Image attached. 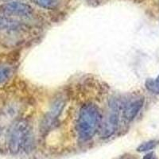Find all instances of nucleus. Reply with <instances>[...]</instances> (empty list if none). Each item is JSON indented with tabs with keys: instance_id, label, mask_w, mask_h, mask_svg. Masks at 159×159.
<instances>
[{
	"instance_id": "nucleus-8",
	"label": "nucleus",
	"mask_w": 159,
	"mask_h": 159,
	"mask_svg": "<svg viewBox=\"0 0 159 159\" xmlns=\"http://www.w3.org/2000/svg\"><path fill=\"white\" fill-rule=\"evenodd\" d=\"M22 24L18 21L7 16H0V30H16L21 28Z\"/></svg>"
},
{
	"instance_id": "nucleus-10",
	"label": "nucleus",
	"mask_w": 159,
	"mask_h": 159,
	"mask_svg": "<svg viewBox=\"0 0 159 159\" xmlns=\"http://www.w3.org/2000/svg\"><path fill=\"white\" fill-rule=\"evenodd\" d=\"M13 74V69L9 65H0V84L6 82Z\"/></svg>"
},
{
	"instance_id": "nucleus-12",
	"label": "nucleus",
	"mask_w": 159,
	"mask_h": 159,
	"mask_svg": "<svg viewBox=\"0 0 159 159\" xmlns=\"http://www.w3.org/2000/svg\"><path fill=\"white\" fill-rule=\"evenodd\" d=\"M158 144L159 140H157V139H153V140L145 142V143H142V144L138 147L137 151L140 152V153H142V152L150 151V150L155 148Z\"/></svg>"
},
{
	"instance_id": "nucleus-5",
	"label": "nucleus",
	"mask_w": 159,
	"mask_h": 159,
	"mask_svg": "<svg viewBox=\"0 0 159 159\" xmlns=\"http://www.w3.org/2000/svg\"><path fill=\"white\" fill-rule=\"evenodd\" d=\"M65 107V101L63 99H57L52 103L50 110L45 115L42 123V127L44 130H48L54 125L58 116L61 113Z\"/></svg>"
},
{
	"instance_id": "nucleus-3",
	"label": "nucleus",
	"mask_w": 159,
	"mask_h": 159,
	"mask_svg": "<svg viewBox=\"0 0 159 159\" xmlns=\"http://www.w3.org/2000/svg\"><path fill=\"white\" fill-rule=\"evenodd\" d=\"M119 107L117 102L111 100L104 119L100 123L99 131L102 139H108L116 132L119 126Z\"/></svg>"
},
{
	"instance_id": "nucleus-9",
	"label": "nucleus",
	"mask_w": 159,
	"mask_h": 159,
	"mask_svg": "<svg viewBox=\"0 0 159 159\" xmlns=\"http://www.w3.org/2000/svg\"><path fill=\"white\" fill-rule=\"evenodd\" d=\"M32 2L40 7L46 10H54L59 5L58 0H32Z\"/></svg>"
},
{
	"instance_id": "nucleus-6",
	"label": "nucleus",
	"mask_w": 159,
	"mask_h": 159,
	"mask_svg": "<svg viewBox=\"0 0 159 159\" xmlns=\"http://www.w3.org/2000/svg\"><path fill=\"white\" fill-rule=\"evenodd\" d=\"M145 99L143 97H136L127 102L123 109V117L127 121H132L143 108Z\"/></svg>"
},
{
	"instance_id": "nucleus-1",
	"label": "nucleus",
	"mask_w": 159,
	"mask_h": 159,
	"mask_svg": "<svg viewBox=\"0 0 159 159\" xmlns=\"http://www.w3.org/2000/svg\"><path fill=\"white\" fill-rule=\"evenodd\" d=\"M101 116L99 108L93 103H86L80 108L76 130L80 139L87 141L92 139L98 131L100 126Z\"/></svg>"
},
{
	"instance_id": "nucleus-15",
	"label": "nucleus",
	"mask_w": 159,
	"mask_h": 159,
	"mask_svg": "<svg viewBox=\"0 0 159 159\" xmlns=\"http://www.w3.org/2000/svg\"><path fill=\"white\" fill-rule=\"evenodd\" d=\"M152 159H155V158H154V157H152Z\"/></svg>"
},
{
	"instance_id": "nucleus-14",
	"label": "nucleus",
	"mask_w": 159,
	"mask_h": 159,
	"mask_svg": "<svg viewBox=\"0 0 159 159\" xmlns=\"http://www.w3.org/2000/svg\"><path fill=\"white\" fill-rule=\"evenodd\" d=\"M153 155H154V154H153V153H149V154H147V155H145L144 157H143V159H152Z\"/></svg>"
},
{
	"instance_id": "nucleus-2",
	"label": "nucleus",
	"mask_w": 159,
	"mask_h": 159,
	"mask_svg": "<svg viewBox=\"0 0 159 159\" xmlns=\"http://www.w3.org/2000/svg\"><path fill=\"white\" fill-rule=\"evenodd\" d=\"M30 138V127L25 119H19L13 123L9 132L8 146L12 154H18L20 150L26 148Z\"/></svg>"
},
{
	"instance_id": "nucleus-7",
	"label": "nucleus",
	"mask_w": 159,
	"mask_h": 159,
	"mask_svg": "<svg viewBox=\"0 0 159 159\" xmlns=\"http://www.w3.org/2000/svg\"><path fill=\"white\" fill-rule=\"evenodd\" d=\"M18 113V110L13 106H10L6 109L2 115L0 116V132L7 127V124H13V119L16 117Z\"/></svg>"
},
{
	"instance_id": "nucleus-4",
	"label": "nucleus",
	"mask_w": 159,
	"mask_h": 159,
	"mask_svg": "<svg viewBox=\"0 0 159 159\" xmlns=\"http://www.w3.org/2000/svg\"><path fill=\"white\" fill-rule=\"evenodd\" d=\"M0 11L6 15L30 17L32 15L33 8L29 4L20 1H10L0 6Z\"/></svg>"
},
{
	"instance_id": "nucleus-11",
	"label": "nucleus",
	"mask_w": 159,
	"mask_h": 159,
	"mask_svg": "<svg viewBox=\"0 0 159 159\" xmlns=\"http://www.w3.org/2000/svg\"><path fill=\"white\" fill-rule=\"evenodd\" d=\"M146 88L149 92L159 95V75L156 79H148L146 81Z\"/></svg>"
},
{
	"instance_id": "nucleus-13",
	"label": "nucleus",
	"mask_w": 159,
	"mask_h": 159,
	"mask_svg": "<svg viewBox=\"0 0 159 159\" xmlns=\"http://www.w3.org/2000/svg\"><path fill=\"white\" fill-rule=\"evenodd\" d=\"M118 159H135L134 158V157H133V156L132 155H123V156H122V157H119V158H118Z\"/></svg>"
}]
</instances>
